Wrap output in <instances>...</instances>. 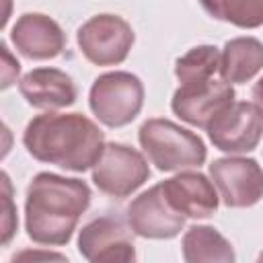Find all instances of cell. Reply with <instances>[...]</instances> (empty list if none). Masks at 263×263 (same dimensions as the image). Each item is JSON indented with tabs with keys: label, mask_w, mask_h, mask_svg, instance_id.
<instances>
[{
	"label": "cell",
	"mask_w": 263,
	"mask_h": 263,
	"mask_svg": "<svg viewBox=\"0 0 263 263\" xmlns=\"http://www.w3.org/2000/svg\"><path fill=\"white\" fill-rule=\"evenodd\" d=\"M23 144L39 162L84 173L99 162L105 134L82 113H41L27 123Z\"/></svg>",
	"instance_id": "6da1fadb"
},
{
	"label": "cell",
	"mask_w": 263,
	"mask_h": 263,
	"mask_svg": "<svg viewBox=\"0 0 263 263\" xmlns=\"http://www.w3.org/2000/svg\"><path fill=\"white\" fill-rule=\"evenodd\" d=\"M90 187L82 179L39 173L25 197V230L39 245H68L80 216L90 205Z\"/></svg>",
	"instance_id": "7a4b0ae2"
},
{
	"label": "cell",
	"mask_w": 263,
	"mask_h": 263,
	"mask_svg": "<svg viewBox=\"0 0 263 263\" xmlns=\"http://www.w3.org/2000/svg\"><path fill=\"white\" fill-rule=\"evenodd\" d=\"M138 140L148 160L162 173L201 166L208 156V148L195 132L162 117L146 119L138 129Z\"/></svg>",
	"instance_id": "3957f363"
},
{
	"label": "cell",
	"mask_w": 263,
	"mask_h": 263,
	"mask_svg": "<svg viewBox=\"0 0 263 263\" xmlns=\"http://www.w3.org/2000/svg\"><path fill=\"white\" fill-rule=\"evenodd\" d=\"M88 105L107 127H123L142 111L144 84L136 74L125 70L105 72L95 78L88 92Z\"/></svg>",
	"instance_id": "277c9868"
},
{
	"label": "cell",
	"mask_w": 263,
	"mask_h": 263,
	"mask_svg": "<svg viewBox=\"0 0 263 263\" xmlns=\"http://www.w3.org/2000/svg\"><path fill=\"white\" fill-rule=\"evenodd\" d=\"M132 25L117 14H95L76 31V41L82 55L95 66L121 64L134 45Z\"/></svg>",
	"instance_id": "5b68a950"
},
{
	"label": "cell",
	"mask_w": 263,
	"mask_h": 263,
	"mask_svg": "<svg viewBox=\"0 0 263 263\" xmlns=\"http://www.w3.org/2000/svg\"><path fill=\"white\" fill-rule=\"evenodd\" d=\"M150 179V166L142 152L121 142H107L92 166V183L111 197H127Z\"/></svg>",
	"instance_id": "8992f818"
},
{
	"label": "cell",
	"mask_w": 263,
	"mask_h": 263,
	"mask_svg": "<svg viewBox=\"0 0 263 263\" xmlns=\"http://www.w3.org/2000/svg\"><path fill=\"white\" fill-rule=\"evenodd\" d=\"M208 171L226 208H251L263 197V168L255 158H216Z\"/></svg>",
	"instance_id": "52a82bcc"
},
{
	"label": "cell",
	"mask_w": 263,
	"mask_h": 263,
	"mask_svg": "<svg viewBox=\"0 0 263 263\" xmlns=\"http://www.w3.org/2000/svg\"><path fill=\"white\" fill-rule=\"evenodd\" d=\"M78 251L88 263H138L132 230L117 216H101L82 226Z\"/></svg>",
	"instance_id": "ba28073f"
},
{
	"label": "cell",
	"mask_w": 263,
	"mask_h": 263,
	"mask_svg": "<svg viewBox=\"0 0 263 263\" xmlns=\"http://www.w3.org/2000/svg\"><path fill=\"white\" fill-rule=\"evenodd\" d=\"M210 142L228 154L253 152L263 136V115L247 101H234L208 125Z\"/></svg>",
	"instance_id": "9c48e42d"
},
{
	"label": "cell",
	"mask_w": 263,
	"mask_h": 263,
	"mask_svg": "<svg viewBox=\"0 0 263 263\" xmlns=\"http://www.w3.org/2000/svg\"><path fill=\"white\" fill-rule=\"evenodd\" d=\"M234 97L232 84L212 78L205 82L181 84L171 99V109L189 125L208 129V125L234 103Z\"/></svg>",
	"instance_id": "30bf717a"
},
{
	"label": "cell",
	"mask_w": 263,
	"mask_h": 263,
	"mask_svg": "<svg viewBox=\"0 0 263 263\" xmlns=\"http://www.w3.org/2000/svg\"><path fill=\"white\" fill-rule=\"evenodd\" d=\"M127 224L132 232L142 238L168 240L183 230L185 216L168 203L158 183L132 199L127 205Z\"/></svg>",
	"instance_id": "8fae6325"
},
{
	"label": "cell",
	"mask_w": 263,
	"mask_h": 263,
	"mask_svg": "<svg viewBox=\"0 0 263 263\" xmlns=\"http://www.w3.org/2000/svg\"><path fill=\"white\" fill-rule=\"evenodd\" d=\"M10 41L14 49L29 60H51L66 47L62 27L41 12H25L18 16L10 29Z\"/></svg>",
	"instance_id": "7c38bea8"
},
{
	"label": "cell",
	"mask_w": 263,
	"mask_h": 263,
	"mask_svg": "<svg viewBox=\"0 0 263 263\" xmlns=\"http://www.w3.org/2000/svg\"><path fill=\"white\" fill-rule=\"evenodd\" d=\"M168 203L185 218H210L218 210L214 183L199 171H181L160 183Z\"/></svg>",
	"instance_id": "4fadbf2b"
},
{
	"label": "cell",
	"mask_w": 263,
	"mask_h": 263,
	"mask_svg": "<svg viewBox=\"0 0 263 263\" xmlns=\"http://www.w3.org/2000/svg\"><path fill=\"white\" fill-rule=\"evenodd\" d=\"M18 90L31 107L47 113L74 105L78 97L74 80L58 68H35L27 72L18 80Z\"/></svg>",
	"instance_id": "5bb4252c"
},
{
	"label": "cell",
	"mask_w": 263,
	"mask_h": 263,
	"mask_svg": "<svg viewBox=\"0 0 263 263\" xmlns=\"http://www.w3.org/2000/svg\"><path fill=\"white\" fill-rule=\"evenodd\" d=\"M263 68V43L257 37H234L220 53V78L226 84H245Z\"/></svg>",
	"instance_id": "9a60e30c"
},
{
	"label": "cell",
	"mask_w": 263,
	"mask_h": 263,
	"mask_svg": "<svg viewBox=\"0 0 263 263\" xmlns=\"http://www.w3.org/2000/svg\"><path fill=\"white\" fill-rule=\"evenodd\" d=\"M181 251L185 263H236L230 240L208 224L187 228L181 240Z\"/></svg>",
	"instance_id": "2e32d148"
},
{
	"label": "cell",
	"mask_w": 263,
	"mask_h": 263,
	"mask_svg": "<svg viewBox=\"0 0 263 263\" xmlns=\"http://www.w3.org/2000/svg\"><path fill=\"white\" fill-rule=\"evenodd\" d=\"M216 72H220V51L216 45L191 47L175 62V76L181 84L212 80Z\"/></svg>",
	"instance_id": "e0dca14e"
},
{
	"label": "cell",
	"mask_w": 263,
	"mask_h": 263,
	"mask_svg": "<svg viewBox=\"0 0 263 263\" xmlns=\"http://www.w3.org/2000/svg\"><path fill=\"white\" fill-rule=\"evenodd\" d=\"M201 8L214 18L242 29H255L263 25V0H216L201 2Z\"/></svg>",
	"instance_id": "ac0fdd59"
},
{
	"label": "cell",
	"mask_w": 263,
	"mask_h": 263,
	"mask_svg": "<svg viewBox=\"0 0 263 263\" xmlns=\"http://www.w3.org/2000/svg\"><path fill=\"white\" fill-rule=\"evenodd\" d=\"M8 263H70L64 253L49 249H23L16 251Z\"/></svg>",
	"instance_id": "d6986e66"
},
{
	"label": "cell",
	"mask_w": 263,
	"mask_h": 263,
	"mask_svg": "<svg viewBox=\"0 0 263 263\" xmlns=\"http://www.w3.org/2000/svg\"><path fill=\"white\" fill-rule=\"evenodd\" d=\"M0 49H2V55H4V64H6V66H4V72H2V88H6V86H10V84L14 82V78L18 76L21 64H18V62H12L6 43H2Z\"/></svg>",
	"instance_id": "ffe728a7"
},
{
	"label": "cell",
	"mask_w": 263,
	"mask_h": 263,
	"mask_svg": "<svg viewBox=\"0 0 263 263\" xmlns=\"http://www.w3.org/2000/svg\"><path fill=\"white\" fill-rule=\"evenodd\" d=\"M251 97H253V105L261 111V115H263V76L255 82V86H253V90H251Z\"/></svg>",
	"instance_id": "44dd1931"
},
{
	"label": "cell",
	"mask_w": 263,
	"mask_h": 263,
	"mask_svg": "<svg viewBox=\"0 0 263 263\" xmlns=\"http://www.w3.org/2000/svg\"><path fill=\"white\" fill-rule=\"evenodd\" d=\"M257 263H263V251L259 253V257H257Z\"/></svg>",
	"instance_id": "7402d4cb"
}]
</instances>
